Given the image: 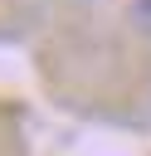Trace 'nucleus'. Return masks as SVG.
Returning <instances> with one entry per match:
<instances>
[{"mask_svg": "<svg viewBox=\"0 0 151 156\" xmlns=\"http://www.w3.org/2000/svg\"><path fill=\"white\" fill-rule=\"evenodd\" d=\"M132 20H136V24L151 34V0H132Z\"/></svg>", "mask_w": 151, "mask_h": 156, "instance_id": "f257e3e1", "label": "nucleus"}]
</instances>
